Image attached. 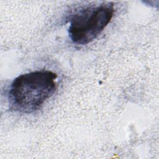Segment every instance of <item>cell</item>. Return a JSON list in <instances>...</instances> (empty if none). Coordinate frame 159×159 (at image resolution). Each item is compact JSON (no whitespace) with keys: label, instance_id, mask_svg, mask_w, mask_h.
Segmentation results:
<instances>
[{"label":"cell","instance_id":"cell-1","mask_svg":"<svg viewBox=\"0 0 159 159\" xmlns=\"http://www.w3.org/2000/svg\"><path fill=\"white\" fill-rule=\"evenodd\" d=\"M57 78V74L49 70L19 75L12 82L8 92L10 108L22 114L37 111L55 93Z\"/></svg>","mask_w":159,"mask_h":159},{"label":"cell","instance_id":"cell-2","mask_svg":"<svg viewBox=\"0 0 159 159\" xmlns=\"http://www.w3.org/2000/svg\"><path fill=\"white\" fill-rule=\"evenodd\" d=\"M114 13L112 2L102 3L78 12L71 17L70 22L68 34L71 40L77 45L91 42L111 22Z\"/></svg>","mask_w":159,"mask_h":159}]
</instances>
